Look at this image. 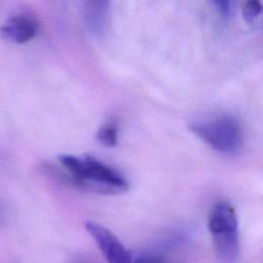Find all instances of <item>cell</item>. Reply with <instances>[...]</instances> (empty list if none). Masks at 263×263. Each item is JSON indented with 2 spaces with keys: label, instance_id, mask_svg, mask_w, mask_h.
I'll use <instances>...</instances> for the list:
<instances>
[{
  "label": "cell",
  "instance_id": "obj_1",
  "mask_svg": "<svg viewBox=\"0 0 263 263\" xmlns=\"http://www.w3.org/2000/svg\"><path fill=\"white\" fill-rule=\"evenodd\" d=\"M63 166L57 180L81 190L101 194H116L127 189L124 177L113 167L103 163L91 155L83 158L63 154L59 156Z\"/></svg>",
  "mask_w": 263,
  "mask_h": 263
},
{
  "label": "cell",
  "instance_id": "obj_2",
  "mask_svg": "<svg viewBox=\"0 0 263 263\" xmlns=\"http://www.w3.org/2000/svg\"><path fill=\"white\" fill-rule=\"evenodd\" d=\"M208 227L218 258L233 263L239 254L238 224L235 210L227 201L216 202L210 212Z\"/></svg>",
  "mask_w": 263,
  "mask_h": 263
},
{
  "label": "cell",
  "instance_id": "obj_3",
  "mask_svg": "<svg viewBox=\"0 0 263 263\" xmlns=\"http://www.w3.org/2000/svg\"><path fill=\"white\" fill-rule=\"evenodd\" d=\"M189 127L210 147L221 153H234L242 144L241 126L238 120L231 115L193 121L190 122Z\"/></svg>",
  "mask_w": 263,
  "mask_h": 263
},
{
  "label": "cell",
  "instance_id": "obj_4",
  "mask_svg": "<svg viewBox=\"0 0 263 263\" xmlns=\"http://www.w3.org/2000/svg\"><path fill=\"white\" fill-rule=\"evenodd\" d=\"M84 226L108 263H133L135 253L126 249L108 228L93 221H87Z\"/></svg>",
  "mask_w": 263,
  "mask_h": 263
},
{
  "label": "cell",
  "instance_id": "obj_5",
  "mask_svg": "<svg viewBox=\"0 0 263 263\" xmlns=\"http://www.w3.org/2000/svg\"><path fill=\"white\" fill-rule=\"evenodd\" d=\"M37 31V22L25 14L11 15L0 27L1 37L15 44H23L30 41L35 37Z\"/></svg>",
  "mask_w": 263,
  "mask_h": 263
},
{
  "label": "cell",
  "instance_id": "obj_6",
  "mask_svg": "<svg viewBox=\"0 0 263 263\" xmlns=\"http://www.w3.org/2000/svg\"><path fill=\"white\" fill-rule=\"evenodd\" d=\"M110 3L103 0L87 1L83 4L82 17L87 30L95 36H103L109 24Z\"/></svg>",
  "mask_w": 263,
  "mask_h": 263
},
{
  "label": "cell",
  "instance_id": "obj_7",
  "mask_svg": "<svg viewBox=\"0 0 263 263\" xmlns=\"http://www.w3.org/2000/svg\"><path fill=\"white\" fill-rule=\"evenodd\" d=\"M117 126L114 123H106L97 132V140L105 147H113L117 143Z\"/></svg>",
  "mask_w": 263,
  "mask_h": 263
},
{
  "label": "cell",
  "instance_id": "obj_8",
  "mask_svg": "<svg viewBox=\"0 0 263 263\" xmlns=\"http://www.w3.org/2000/svg\"><path fill=\"white\" fill-rule=\"evenodd\" d=\"M262 10V5L257 0L247 1L242 6V16L248 23L254 22Z\"/></svg>",
  "mask_w": 263,
  "mask_h": 263
},
{
  "label": "cell",
  "instance_id": "obj_9",
  "mask_svg": "<svg viewBox=\"0 0 263 263\" xmlns=\"http://www.w3.org/2000/svg\"><path fill=\"white\" fill-rule=\"evenodd\" d=\"M133 263H164L161 255L154 252L135 253Z\"/></svg>",
  "mask_w": 263,
  "mask_h": 263
},
{
  "label": "cell",
  "instance_id": "obj_10",
  "mask_svg": "<svg viewBox=\"0 0 263 263\" xmlns=\"http://www.w3.org/2000/svg\"><path fill=\"white\" fill-rule=\"evenodd\" d=\"M213 5L216 6V9L218 10L219 14L223 18L229 17V15L232 12V2L231 1H225V0H219L212 2Z\"/></svg>",
  "mask_w": 263,
  "mask_h": 263
}]
</instances>
